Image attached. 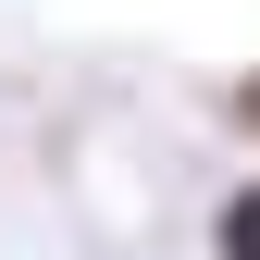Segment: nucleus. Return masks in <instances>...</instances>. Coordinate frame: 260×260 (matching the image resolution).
Returning a JSON list of instances; mask_svg holds the SVG:
<instances>
[{
    "label": "nucleus",
    "mask_w": 260,
    "mask_h": 260,
    "mask_svg": "<svg viewBox=\"0 0 260 260\" xmlns=\"http://www.w3.org/2000/svg\"><path fill=\"white\" fill-rule=\"evenodd\" d=\"M211 260H260V174H236L211 199Z\"/></svg>",
    "instance_id": "nucleus-1"
},
{
    "label": "nucleus",
    "mask_w": 260,
    "mask_h": 260,
    "mask_svg": "<svg viewBox=\"0 0 260 260\" xmlns=\"http://www.w3.org/2000/svg\"><path fill=\"white\" fill-rule=\"evenodd\" d=\"M223 112H236L248 137H260V75H236V87H223Z\"/></svg>",
    "instance_id": "nucleus-2"
}]
</instances>
